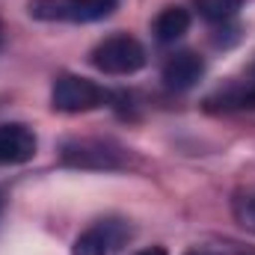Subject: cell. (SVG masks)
Instances as JSON below:
<instances>
[{
	"mask_svg": "<svg viewBox=\"0 0 255 255\" xmlns=\"http://www.w3.org/2000/svg\"><path fill=\"white\" fill-rule=\"evenodd\" d=\"M36 148H39V139H36L33 128L21 125V122L0 125V163L3 166H15V163L33 160Z\"/></svg>",
	"mask_w": 255,
	"mask_h": 255,
	"instance_id": "6",
	"label": "cell"
},
{
	"mask_svg": "<svg viewBox=\"0 0 255 255\" xmlns=\"http://www.w3.org/2000/svg\"><path fill=\"white\" fill-rule=\"evenodd\" d=\"M202 74H205V60L199 54H193V51H178L163 63V80L175 92L193 89L202 80Z\"/></svg>",
	"mask_w": 255,
	"mask_h": 255,
	"instance_id": "7",
	"label": "cell"
},
{
	"mask_svg": "<svg viewBox=\"0 0 255 255\" xmlns=\"http://www.w3.org/2000/svg\"><path fill=\"white\" fill-rule=\"evenodd\" d=\"M110 101V92L89 77L80 74H60L51 89V107L60 113H89Z\"/></svg>",
	"mask_w": 255,
	"mask_h": 255,
	"instance_id": "2",
	"label": "cell"
},
{
	"mask_svg": "<svg viewBox=\"0 0 255 255\" xmlns=\"http://www.w3.org/2000/svg\"><path fill=\"white\" fill-rule=\"evenodd\" d=\"M235 217H238V223H241L247 232L255 235V190L241 193V196L235 199Z\"/></svg>",
	"mask_w": 255,
	"mask_h": 255,
	"instance_id": "10",
	"label": "cell"
},
{
	"mask_svg": "<svg viewBox=\"0 0 255 255\" xmlns=\"http://www.w3.org/2000/svg\"><path fill=\"white\" fill-rule=\"evenodd\" d=\"M119 0H30L27 9L39 21H68V24H92L113 15Z\"/></svg>",
	"mask_w": 255,
	"mask_h": 255,
	"instance_id": "4",
	"label": "cell"
},
{
	"mask_svg": "<svg viewBox=\"0 0 255 255\" xmlns=\"http://www.w3.org/2000/svg\"><path fill=\"white\" fill-rule=\"evenodd\" d=\"M133 255H166V250L163 247H148V250H139V253H133Z\"/></svg>",
	"mask_w": 255,
	"mask_h": 255,
	"instance_id": "12",
	"label": "cell"
},
{
	"mask_svg": "<svg viewBox=\"0 0 255 255\" xmlns=\"http://www.w3.org/2000/svg\"><path fill=\"white\" fill-rule=\"evenodd\" d=\"M0 211H3V193H0Z\"/></svg>",
	"mask_w": 255,
	"mask_h": 255,
	"instance_id": "13",
	"label": "cell"
},
{
	"mask_svg": "<svg viewBox=\"0 0 255 255\" xmlns=\"http://www.w3.org/2000/svg\"><path fill=\"white\" fill-rule=\"evenodd\" d=\"M187 30H190V12L181 9V6L163 9V12L157 15V21H154V36H157V42H163V45L181 39Z\"/></svg>",
	"mask_w": 255,
	"mask_h": 255,
	"instance_id": "8",
	"label": "cell"
},
{
	"mask_svg": "<svg viewBox=\"0 0 255 255\" xmlns=\"http://www.w3.org/2000/svg\"><path fill=\"white\" fill-rule=\"evenodd\" d=\"M196 9L205 21L211 24H226L238 15L241 9V0H196Z\"/></svg>",
	"mask_w": 255,
	"mask_h": 255,
	"instance_id": "9",
	"label": "cell"
},
{
	"mask_svg": "<svg viewBox=\"0 0 255 255\" xmlns=\"http://www.w3.org/2000/svg\"><path fill=\"white\" fill-rule=\"evenodd\" d=\"M60 160L65 166L74 169H122L125 160V148L110 142V139H98V136H74L65 139L60 148Z\"/></svg>",
	"mask_w": 255,
	"mask_h": 255,
	"instance_id": "1",
	"label": "cell"
},
{
	"mask_svg": "<svg viewBox=\"0 0 255 255\" xmlns=\"http://www.w3.org/2000/svg\"><path fill=\"white\" fill-rule=\"evenodd\" d=\"M128 238H130V229L122 220H101L74 241L71 255H113Z\"/></svg>",
	"mask_w": 255,
	"mask_h": 255,
	"instance_id": "5",
	"label": "cell"
},
{
	"mask_svg": "<svg viewBox=\"0 0 255 255\" xmlns=\"http://www.w3.org/2000/svg\"><path fill=\"white\" fill-rule=\"evenodd\" d=\"M184 255H255V250L241 247V244H202Z\"/></svg>",
	"mask_w": 255,
	"mask_h": 255,
	"instance_id": "11",
	"label": "cell"
},
{
	"mask_svg": "<svg viewBox=\"0 0 255 255\" xmlns=\"http://www.w3.org/2000/svg\"><path fill=\"white\" fill-rule=\"evenodd\" d=\"M0 39H3V27H0Z\"/></svg>",
	"mask_w": 255,
	"mask_h": 255,
	"instance_id": "14",
	"label": "cell"
},
{
	"mask_svg": "<svg viewBox=\"0 0 255 255\" xmlns=\"http://www.w3.org/2000/svg\"><path fill=\"white\" fill-rule=\"evenodd\" d=\"M89 63L104 74H119V77L122 74H136L145 65V48L133 36L116 33V36H107L104 42H98L92 48Z\"/></svg>",
	"mask_w": 255,
	"mask_h": 255,
	"instance_id": "3",
	"label": "cell"
}]
</instances>
